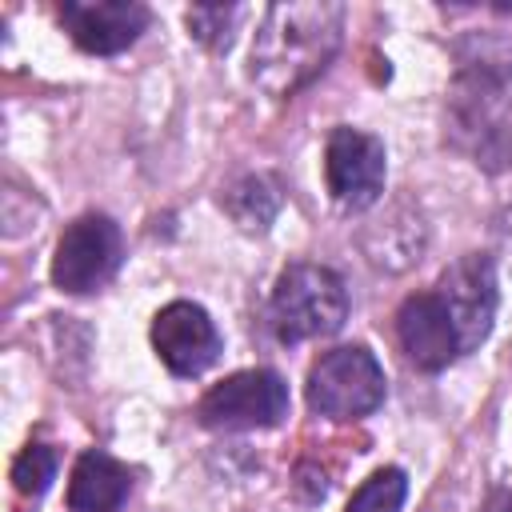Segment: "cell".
<instances>
[{
    "label": "cell",
    "instance_id": "6da1fadb",
    "mask_svg": "<svg viewBox=\"0 0 512 512\" xmlns=\"http://www.w3.org/2000/svg\"><path fill=\"white\" fill-rule=\"evenodd\" d=\"M340 24V4H272L252 40V80L272 96H292L336 56Z\"/></svg>",
    "mask_w": 512,
    "mask_h": 512
},
{
    "label": "cell",
    "instance_id": "7a4b0ae2",
    "mask_svg": "<svg viewBox=\"0 0 512 512\" xmlns=\"http://www.w3.org/2000/svg\"><path fill=\"white\" fill-rule=\"evenodd\" d=\"M348 292L344 280L324 264H292L280 272L268 304V320L280 344H304L344 328Z\"/></svg>",
    "mask_w": 512,
    "mask_h": 512
},
{
    "label": "cell",
    "instance_id": "3957f363",
    "mask_svg": "<svg viewBox=\"0 0 512 512\" xmlns=\"http://www.w3.org/2000/svg\"><path fill=\"white\" fill-rule=\"evenodd\" d=\"M384 404V368L360 344L324 352L308 368V408L328 420H356Z\"/></svg>",
    "mask_w": 512,
    "mask_h": 512
},
{
    "label": "cell",
    "instance_id": "277c9868",
    "mask_svg": "<svg viewBox=\"0 0 512 512\" xmlns=\"http://www.w3.org/2000/svg\"><path fill=\"white\" fill-rule=\"evenodd\" d=\"M200 424L212 432H256L276 428L288 416V384L268 368L232 372L216 388L204 392L196 408Z\"/></svg>",
    "mask_w": 512,
    "mask_h": 512
},
{
    "label": "cell",
    "instance_id": "5b68a950",
    "mask_svg": "<svg viewBox=\"0 0 512 512\" xmlns=\"http://www.w3.org/2000/svg\"><path fill=\"white\" fill-rule=\"evenodd\" d=\"M124 260V236L112 216L88 212L72 220L52 256V284L68 296H84L104 288Z\"/></svg>",
    "mask_w": 512,
    "mask_h": 512
},
{
    "label": "cell",
    "instance_id": "8992f818",
    "mask_svg": "<svg viewBox=\"0 0 512 512\" xmlns=\"http://www.w3.org/2000/svg\"><path fill=\"white\" fill-rule=\"evenodd\" d=\"M324 180L340 208H368L384 192V144L360 128H332L324 144Z\"/></svg>",
    "mask_w": 512,
    "mask_h": 512
},
{
    "label": "cell",
    "instance_id": "52a82bcc",
    "mask_svg": "<svg viewBox=\"0 0 512 512\" xmlns=\"http://www.w3.org/2000/svg\"><path fill=\"white\" fill-rule=\"evenodd\" d=\"M152 348L172 376H200L220 360V332L192 300H172L152 320Z\"/></svg>",
    "mask_w": 512,
    "mask_h": 512
},
{
    "label": "cell",
    "instance_id": "ba28073f",
    "mask_svg": "<svg viewBox=\"0 0 512 512\" xmlns=\"http://www.w3.org/2000/svg\"><path fill=\"white\" fill-rule=\"evenodd\" d=\"M456 336H460V352H472L476 344H484V336L492 332V316H496V272L488 256H464L452 268H444L440 284H436Z\"/></svg>",
    "mask_w": 512,
    "mask_h": 512
},
{
    "label": "cell",
    "instance_id": "9c48e42d",
    "mask_svg": "<svg viewBox=\"0 0 512 512\" xmlns=\"http://www.w3.org/2000/svg\"><path fill=\"white\" fill-rule=\"evenodd\" d=\"M60 24L92 56H116L148 28V8L132 0H64Z\"/></svg>",
    "mask_w": 512,
    "mask_h": 512
},
{
    "label": "cell",
    "instance_id": "30bf717a",
    "mask_svg": "<svg viewBox=\"0 0 512 512\" xmlns=\"http://www.w3.org/2000/svg\"><path fill=\"white\" fill-rule=\"evenodd\" d=\"M396 340H400L404 356L424 372H440L460 356V336H456V324H452L440 292H416L400 304Z\"/></svg>",
    "mask_w": 512,
    "mask_h": 512
},
{
    "label": "cell",
    "instance_id": "8fae6325",
    "mask_svg": "<svg viewBox=\"0 0 512 512\" xmlns=\"http://www.w3.org/2000/svg\"><path fill=\"white\" fill-rule=\"evenodd\" d=\"M132 492V472L108 452H84L68 480L72 512H120Z\"/></svg>",
    "mask_w": 512,
    "mask_h": 512
},
{
    "label": "cell",
    "instance_id": "7c38bea8",
    "mask_svg": "<svg viewBox=\"0 0 512 512\" xmlns=\"http://www.w3.org/2000/svg\"><path fill=\"white\" fill-rule=\"evenodd\" d=\"M224 204H228V212H232V220L240 228L264 232L272 224V216L280 212V192H276V184L268 176H244L240 184L228 188Z\"/></svg>",
    "mask_w": 512,
    "mask_h": 512
},
{
    "label": "cell",
    "instance_id": "4fadbf2b",
    "mask_svg": "<svg viewBox=\"0 0 512 512\" xmlns=\"http://www.w3.org/2000/svg\"><path fill=\"white\" fill-rule=\"evenodd\" d=\"M404 496H408V476L400 468H380L352 492L344 512H400Z\"/></svg>",
    "mask_w": 512,
    "mask_h": 512
},
{
    "label": "cell",
    "instance_id": "5bb4252c",
    "mask_svg": "<svg viewBox=\"0 0 512 512\" xmlns=\"http://www.w3.org/2000/svg\"><path fill=\"white\" fill-rule=\"evenodd\" d=\"M56 480V452L48 444H28L12 464V488L28 500H40Z\"/></svg>",
    "mask_w": 512,
    "mask_h": 512
},
{
    "label": "cell",
    "instance_id": "9a60e30c",
    "mask_svg": "<svg viewBox=\"0 0 512 512\" xmlns=\"http://www.w3.org/2000/svg\"><path fill=\"white\" fill-rule=\"evenodd\" d=\"M236 16L240 8L232 4H196L188 8V28L200 44L208 48H228L232 44V28H236Z\"/></svg>",
    "mask_w": 512,
    "mask_h": 512
},
{
    "label": "cell",
    "instance_id": "2e32d148",
    "mask_svg": "<svg viewBox=\"0 0 512 512\" xmlns=\"http://www.w3.org/2000/svg\"><path fill=\"white\" fill-rule=\"evenodd\" d=\"M484 512H512V476H504V480H500V484L488 492Z\"/></svg>",
    "mask_w": 512,
    "mask_h": 512
}]
</instances>
